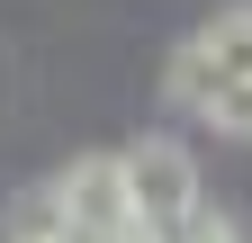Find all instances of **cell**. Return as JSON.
<instances>
[{"label":"cell","instance_id":"obj_1","mask_svg":"<svg viewBox=\"0 0 252 243\" xmlns=\"http://www.w3.org/2000/svg\"><path fill=\"white\" fill-rule=\"evenodd\" d=\"M117 180H126V225L153 234V243H180L189 225L207 216V180H198V153H189L180 135L117 144Z\"/></svg>","mask_w":252,"mask_h":243},{"label":"cell","instance_id":"obj_2","mask_svg":"<svg viewBox=\"0 0 252 243\" xmlns=\"http://www.w3.org/2000/svg\"><path fill=\"white\" fill-rule=\"evenodd\" d=\"M216 81H252V0H225L207 27H189L162 54V99L180 117L198 108V90H216Z\"/></svg>","mask_w":252,"mask_h":243},{"label":"cell","instance_id":"obj_3","mask_svg":"<svg viewBox=\"0 0 252 243\" xmlns=\"http://www.w3.org/2000/svg\"><path fill=\"white\" fill-rule=\"evenodd\" d=\"M54 207H63V225H72V243H117V234H135L126 225V180H117V144H99V153H72L54 180Z\"/></svg>","mask_w":252,"mask_h":243},{"label":"cell","instance_id":"obj_4","mask_svg":"<svg viewBox=\"0 0 252 243\" xmlns=\"http://www.w3.org/2000/svg\"><path fill=\"white\" fill-rule=\"evenodd\" d=\"M198 126H216L225 144H252V81H216V90H198Z\"/></svg>","mask_w":252,"mask_h":243},{"label":"cell","instance_id":"obj_5","mask_svg":"<svg viewBox=\"0 0 252 243\" xmlns=\"http://www.w3.org/2000/svg\"><path fill=\"white\" fill-rule=\"evenodd\" d=\"M180 243H243V225H234V216H216V207H207V216H198V225H189Z\"/></svg>","mask_w":252,"mask_h":243}]
</instances>
